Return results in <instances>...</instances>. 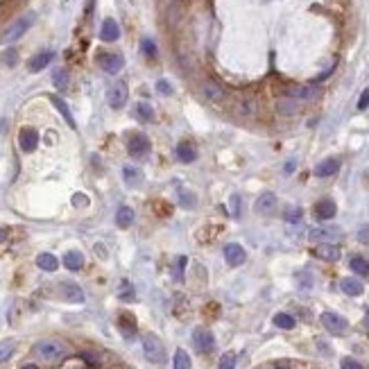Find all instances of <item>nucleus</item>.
Instances as JSON below:
<instances>
[{"label": "nucleus", "instance_id": "f257e3e1", "mask_svg": "<svg viewBox=\"0 0 369 369\" xmlns=\"http://www.w3.org/2000/svg\"><path fill=\"white\" fill-rule=\"evenodd\" d=\"M34 353L46 362H55V360H59V358L66 356V344L59 342V340H41V342L34 347Z\"/></svg>", "mask_w": 369, "mask_h": 369}, {"label": "nucleus", "instance_id": "f03ea898", "mask_svg": "<svg viewBox=\"0 0 369 369\" xmlns=\"http://www.w3.org/2000/svg\"><path fill=\"white\" fill-rule=\"evenodd\" d=\"M36 21V14L34 12H27V14H23L21 18H16V21L12 23V25L5 30V34H3V43H14V41H18V39L23 36L27 30H30V25Z\"/></svg>", "mask_w": 369, "mask_h": 369}, {"label": "nucleus", "instance_id": "7ed1b4c3", "mask_svg": "<svg viewBox=\"0 0 369 369\" xmlns=\"http://www.w3.org/2000/svg\"><path fill=\"white\" fill-rule=\"evenodd\" d=\"M143 353L145 358H147L150 362H163L166 360V349H163L161 340L157 336H152V333H147V336L143 338Z\"/></svg>", "mask_w": 369, "mask_h": 369}, {"label": "nucleus", "instance_id": "20e7f679", "mask_svg": "<svg viewBox=\"0 0 369 369\" xmlns=\"http://www.w3.org/2000/svg\"><path fill=\"white\" fill-rule=\"evenodd\" d=\"M127 98H129V91H127V84L125 82H116V84L109 86L106 91V102H109L111 109H123L127 104Z\"/></svg>", "mask_w": 369, "mask_h": 369}, {"label": "nucleus", "instance_id": "39448f33", "mask_svg": "<svg viewBox=\"0 0 369 369\" xmlns=\"http://www.w3.org/2000/svg\"><path fill=\"white\" fill-rule=\"evenodd\" d=\"M193 342H195L197 351L202 353H211L215 349V338H213V333L208 328H195L193 331Z\"/></svg>", "mask_w": 369, "mask_h": 369}, {"label": "nucleus", "instance_id": "423d86ee", "mask_svg": "<svg viewBox=\"0 0 369 369\" xmlns=\"http://www.w3.org/2000/svg\"><path fill=\"white\" fill-rule=\"evenodd\" d=\"M127 150H129V154H132V157L140 159V157H147L150 150H152V145H150V138L145 134H136V136L129 138Z\"/></svg>", "mask_w": 369, "mask_h": 369}, {"label": "nucleus", "instance_id": "0eeeda50", "mask_svg": "<svg viewBox=\"0 0 369 369\" xmlns=\"http://www.w3.org/2000/svg\"><path fill=\"white\" fill-rule=\"evenodd\" d=\"M290 98L297 102H313L315 98H319V86L317 84H302L290 89Z\"/></svg>", "mask_w": 369, "mask_h": 369}, {"label": "nucleus", "instance_id": "6e6552de", "mask_svg": "<svg viewBox=\"0 0 369 369\" xmlns=\"http://www.w3.org/2000/svg\"><path fill=\"white\" fill-rule=\"evenodd\" d=\"M322 324L326 326L328 333H336V336L347 331V319L338 313H322Z\"/></svg>", "mask_w": 369, "mask_h": 369}, {"label": "nucleus", "instance_id": "1a4fd4ad", "mask_svg": "<svg viewBox=\"0 0 369 369\" xmlns=\"http://www.w3.org/2000/svg\"><path fill=\"white\" fill-rule=\"evenodd\" d=\"M202 95H204V100L215 102V104L225 102V98H227L225 89H222L220 84H215V82H211V80H206V82L202 84Z\"/></svg>", "mask_w": 369, "mask_h": 369}, {"label": "nucleus", "instance_id": "9d476101", "mask_svg": "<svg viewBox=\"0 0 369 369\" xmlns=\"http://www.w3.org/2000/svg\"><path fill=\"white\" fill-rule=\"evenodd\" d=\"M225 259H227V263H229L231 268H240V265L247 261V254L238 242H229V245L225 247Z\"/></svg>", "mask_w": 369, "mask_h": 369}, {"label": "nucleus", "instance_id": "9b49d317", "mask_svg": "<svg viewBox=\"0 0 369 369\" xmlns=\"http://www.w3.org/2000/svg\"><path fill=\"white\" fill-rule=\"evenodd\" d=\"M18 145H21L23 152H34V150H36V145H39V134H36V129L23 127L21 134H18Z\"/></svg>", "mask_w": 369, "mask_h": 369}, {"label": "nucleus", "instance_id": "f8f14e48", "mask_svg": "<svg viewBox=\"0 0 369 369\" xmlns=\"http://www.w3.org/2000/svg\"><path fill=\"white\" fill-rule=\"evenodd\" d=\"M254 208H256V213H261V215H270V213H274L276 195H274V193H270V191L261 193L259 200H256V204H254Z\"/></svg>", "mask_w": 369, "mask_h": 369}, {"label": "nucleus", "instance_id": "ddd939ff", "mask_svg": "<svg viewBox=\"0 0 369 369\" xmlns=\"http://www.w3.org/2000/svg\"><path fill=\"white\" fill-rule=\"evenodd\" d=\"M100 66L104 72H109V75H116V72L123 70L125 66V59L120 55H102L100 57Z\"/></svg>", "mask_w": 369, "mask_h": 369}, {"label": "nucleus", "instance_id": "4468645a", "mask_svg": "<svg viewBox=\"0 0 369 369\" xmlns=\"http://www.w3.org/2000/svg\"><path fill=\"white\" fill-rule=\"evenodd\" d=\"M315 254L322 261H328V263H336V261H340V256H342L340 254V247H336L333 242H319Z\"/></svg>", "mask_w": 369, "mask_h": 369}, {"label": "nucleus", "instance_id": "2eb2a0df", "mask_svg": "<svg viewBox=\"0 0 369 369\" xmlns=\"http://www.w3.org/2000/svg\"><path fill=\"white\" fill-rule=\"evenodd\" d=\"M308 238L310 240H319V242H331L336 238H340V231L336 227H317V229L308 231Z\"/></svg>", "mask_w": 369, "mask_h": 369}, {"label": "nucleus", "instance_id": "dca6fc26", "mask_svg": "<svg viewBox=\"0 0 369 369\" xmlns=\"http://www.w3.org/2000/svg\"><path fill=\"white\" fill-rule=\"evenodd\" d=\"M118 36H120L118 23H116L114 18H106V21L102 23V27H100V39L102 41H106V43H114V41H118Z\"/></svg>", "mask_w": 369, "mask_h": 369}, {"label": "nucleus", "instance_id": "f3484780", "mask_svg": "<svg viewBox=\"0 0 369 369\" xmlns=\"http://www.w3.org/2000/svg\"><path fill=\"white\" fill-rule=\"evenodd\" d=\"M55 59V52L52 50H43V52H39V55H34L32 59H30V64H27V70L30 72H39V70H43L50 61Z\"/></svg>", "mask_w": 369, "mask_h": 369}, {"label": "nucleus", "instance_id": "a211bd4d", "mask_svg": "<svg viewBox=\"0 0 369 369\" xmlns=\"http://www.w3.org/2000/svg\"><path fill=\"white\" fill-rule=\"evenodd\" d=\"M340 170V161L338 159H324V161H319L317 166H315V177H331V174H336Z\"/></svg>", "mask_w": 369, "mask_h": 369}, {"label": "nucleus", "instance_id": "6ab92c4d", "mask_svg": "<svg viewBox=\"0 0 369 369\" xmlns=\"http://www.w3.org/2000/svg\"><path fill=\"white\" fill-rule=\"evenodd\" d=\"M336 211H338V206L333 200H322V202L315 204V215H317L319 220H331V217H336Z\"/></svg>", "mask_w": 369, "mask_h": 369}, {"label": "nucleus", "instance_id": "aec40b11", "mask_svg": "<svg viewBox=\"0 0 369 369\" xmlns=\"http://www.w3.org/2000/svg\"><path fill=\"white\" fill-rule=\"evenodd\" d=\"M61 294H64L66 302H72V304L84 302V292H82V288L75 283H61Z\"/></svg>", "mask_w": 369, "mask_h": 369}, {"label": "nucleus", "instance_id": "412c9836", "mask_svg": "<svg viewBox=\"0 0 369 369\" xmlns=\"http://www.w3.org/2000/svg\"><path fill=\"white\" fill-rule=\"evenodd\" d=\"M256 109H259V104H256L254 95H242V98L238 100V114L240 116L251 118V116H256Z\"/></svg>", "mask_w": 369, "mask_h": 369}, {"label": "nucleus", "instance_id": "4be33fe9", "mask_svg": "<svg viewBox=\"0 0 369 369\" xmlns=\"http://www.w3.org/2000/svg\"><path fill=\"white\" fill-rule=\"evenodd\" d=\"M340 288H342V292L349 294V297H358V294H362V283L358 279H353V276H347V279L340 281Z\"/></svg>", "mask_w": 369, "mask_h": 369}, {"label": "nucleus", "instance_id": "5701e85b", "mask_svg": "<svg viewBox=\"0 0 369 369\" xmlns=\"http://www.w3.org/2000/svg\"><path fill=\"white\" fill-rule=\"evenodd\" d=\"M116 225H118L120 229H127V227H132L134 225V208L120 206L118 213H116Z\"/></svg>", "mask_w": 369, "mask_h": 369}, {"label": "nucleus", "instance_id": "b1692460", "mask_svg": "<svg viewBox=\"0 0 369 369\" xmlns=\"http://www.w3.org/2000/svg\"><path fill=\"white\" fill-rule=\"evenodd\" d=\"M50 102L57 106V111H59V114L64 116V120H66V123L70 125L72 129H75V118H72V114H70V109H68V104H66V102L61 100L59 95H50Z\"/></svg>", "mask_w": 369, "mask_h": 369}, {"label": "nucleus", "instance_id": "393cba45", "mask_svg": "<svg viewBox=\"0 0 369 369\" xmlns=\"http://www.w3.org/2000/svg\"><path fill=\"white\" fill-rule=\"evenodd\" d=\"M64 265L68 270H80L82 265H84V254L82 251H66L64 254Z\"/></svg>", "mask_w": 369, "mask_h": 369}, {"label": "nucleus", "instance_id": "a878e982", "mask_svg": "<svg viewBox=\"0 0 369 369\" xmlns=\"http://www.w3.org/2000/svg\"><path fill=\"white\" fill-rule=\"evenodd\" d=\"M134 114H136V118H138L140 123H152L154 120V109H152V104H147V102H138L136 109H134Z\"/></svg>", "mask_w": 369, "mask_h": 369}, {"label": "nucleus", "instance_id": "bb28decb", "mask_svg": "<svg viewBox=\"0 0 369 369\" xmlns=\"http://www.w3.org/2000/svg\"><path fill=\"white\" fill-rule=\"evenodd\" d=\"M123 179H125V183H127V186H138V183L143 181V172H140L138 168H134V166H125Z\"/></svg>", "mask_w": 369, "mask_h": 369}, {"label": "nucleus", "instance_id": "cd10ccee", "mask_svg": "<svg viewBox=\"0 0 369 369\" xmlns=\"http://www.w3.org/2000/svg\"><path fill=\"white\" fill-rule=\"evenodd\" d=\"M36 265L43 272H55L57 268H59V261H57L52 254H39L36 256Z\"/></svg>", "mask_w": 369, "mask_h": 369}, {"label": "nucleus", "instance_id": "c85d7f7f", "mask_svg": "<svg viewBox=\"0 0 369 369\" xmlns=\"http://www.w3.org/2000/svg\"><path fill=\"white\" fill-rule=\"evenodd\" d=\"M294 324H297V322H294L292 315H288V313H276L274 315V326L283 328V331H292Z\"/></svg>", "mask_w": 369, "mask_h": 369}, {"label": "nucleus", "instance_id": "c756f323", "mask_svg": "<svg viewBox=\"0 0 369 369\" xmlns=\"http://www.w3.org/2000/svg\"><path fill=\"white\" fill-rule=\"evenodd\" d=\"M177 157L181 163H191L195 159V150H193L191 143H179L177 145Z\"/></svg>", "mask_w": 369, "mask_h": 369}, {"label": "nucleus", "instance_id": "7c9ffc66", "mask_svg": "<svg viewBox=\"0 0 369 369\" xmlns=\"http://www.w3.org/2000/svg\"><path fill=\"white\" fill-rule=\"evenodd\" d=\"M172 369H191V356H188L183 349H177V351H174Z\"/></svg>", "mask_w": 369, "mask_h": 369}, {"label": "nucleus", "instance_id": "2f4dec72", "mask_svg": "<svg viewBox=\"0 0 369 369\" xmlns=\"http://www.w3.org/2000/svg\"><path fill=\"white\" fill-rule=\"evenodd\" d=\"M351 270L356 272V274H360V276H369V261L367 259H362V256H353L351 259Z\"/></svg>", "mask_w": 369, "mask_h": 369}, {"label": "nucleus", "instance_id": "473e14b6", "mask_svg": "<svg viewBox=\"0 0 369 369\" xmlns=\"http://www.w3.org/2000/svg\"><path fill=\"white\" fill-rule=\"evenodd\" d=\"M118 297L123 299V302H134V288L129 281H123L118 288Z\"/></svg>", "mask_w": 369, "mask_h": 369}, {"label": "nucleus", "instance_id": "72a5a7b5", "mask_svg": "<svg viewBox=\"0 0 369 369\" xmlns=\"http://www.w3.org/2000/svg\"><path fill=\"white\" fill-rule=\"evenodd\" d=\"M285 222H292V225H297V222H302V217H304V211L302 208H297V206H292V208H288L285 211Z\"/></svg>", "mask_w": 369, "mask_h": 369}, {"label": "nucleus", "instance_id": "f704fd0d", "mask_svg": "<svg viewBox=\"0 0 369 369\" xmlns=\"http://www.w3.org/2000/svg\"><path fill=\"white\" fill-rule=\"evenodd\" d=\"M229 215L231 217H240V195H231L229 197Z\"/></svg>", "mask_w": 369, "mask_h": 369}, {"label": "nucleus", "instance_id": "c9c22d12", "mask_svg": "<svg viewBox=\"0 0 369 369\" xmlns=\"http://www.w3.org/2000/svg\"><path fill=\"white\" fill-rule=\"evenodd\" d=\"M217 369H236V353H225V356L220 358Z\"/></svg>", "mask_w": 369, "mask_h": 369}, {"label": "nucleus", "instance_id": "e433bc0d", "mask_svg": "<svg viewBox=\"0 0 369 369\" xmlns=\"http://www.w3.org/2000/svg\"><path fill=\"white\" fill-rule=\"evenodd\" d=\"M52 82H55L57 89H66V84H68V72L66 70H55V75H52Z\"/></svg>", "mask_w": 369, "mask_h": 369}, {"label": "nucleus", "instance_id": "4c0bfd02", "mask_svg": "<svg viewBox=\"0 0 369 369\" xmlns=\"http://www.w3.org/2000/svg\"><path fill=\"white\" fill-rule=\"evenodd\" d=\"M12 353H14V342H12V340H7V342L0 344V362H5L9 356H12Z\"/></svg>", "mask_w": 369, "mask_h": 369}, {"label": "nucleus", "instance_id": "58836bf2", "mask_svg": "<svg viewBox=\"0 0 369 369\" xmlns=\"http://www.w3.org/2000/svg\"><path fill=\"white\" fill-rule=\"evenodd\" d=\"M143 52L147 57H157V46H154L150 39H145V41H143Z\"/></svg>", "mask_w": 369, "mask_h": 369}, {"label": "nucleus", "instance_id": "ea45409f", "mask_svg": "<svg viewBox=\"0 0 369 369\" xmlns=\"http://www.w3.org/2000/svg\"><path fill=\"white\" fill-rule=\"evenodd\" d=\"M340 367H342V369H362L360 362L353 360V358H344V360L340 362Z\"/></svg>", "mask_w": 369, "mask_h": 369}, {"label": "nucleus", "instance_id": "a19ab883", "mask_svg": "<svg viewBox=\"0 0 369 369\" xmlns=\"http://www.w3.org/2000/svg\"><path fill=\"white\" fill-rule=\"evenodd\" d=\"M157 91H159L161 95H170V93H172V86H170L166 80H159V82H157Z\"/></svg>", "mask_w": 369, "mask_h": 369}, {"label": "nucleus", "instance_id": "79ce46f5", "mask_svg": "<svg viewBox=\"0 0 369 369\" xmlns=\"http://www.w3.org/2000/svg\"><path fill=\"white\" fill-rule=\"evenodd\" d=\"M367 106H369V89L362 91L360 100H358V109H360V111H362V109H367Z\"/></svg>", "mask_w": 369, "mask_h": 369}, {"label": "nucleus", "instance_id": "37998d69", "mask_svg": "<svg viewBox=\"0 0 369 369\" xmlns=\"http://www.w3.org/2000/svg\"><path fill=\"white\" fill-rule=\"evenodd\" d=\"M5 64H9V66H14V64H16V52H14V50H9L7 55H5Z\"/></svg>", "mask_w": 369, "mask_h": 369}, {"label": "nucleus", "instance_id": "c03bdc74", "mask_svg": "<svg viewBox=\"0 0 369 369\" xmlns=\"http://www.w3.org/2000/svg\"><path fill=\"white\" fill-rule=\"evenodd\" d=\"M358 238H360V242H365V245H369V227H365V229H360V234H358Z\"/></svg>", "mask_w": 369, "mask_h": 369}, {"label": "nucleus", "instance_id": "a18cd8bd", "mask_svg": "<svg viewBox=\"0 0 369 369\" xmlns=\"http://www.w3.org/2000/svg\"><path fill=\"white\" fill-rule=\"evenodd\" d=\"M285 102H288V100H285ZM294 109H297L294 104H283V102H281V111H283V114H294Z\"/></svg>", "mask_w": 369, "mask_h": 369}, {"label": "nucleus", "instance_id": "49530a36", "mask_svg": "<svg viewBox=\"0 0 369 369\" xmlns=\"http://www.w3.org/2000/svg\"><path fill=\"white\" fill-rule=\"evenodd\" d=\"M72 202H75V204H86V197H82V195H75V197H72Z\"/></svg>", "mask_w": 369, "mask_h": 369}, {"label": "nucleus", "instance_id": "de8ad7c7", "mask_svg": "<svg viewBox=\"0 0 369 369\" xmlns=\"http://www.w3.org/2000/svg\"><path fill=\"white\" fill-rule=\"evenodd\" d=\"M5 240H7V231L0 229V242H5Z\"/></svg>", "mask_w": 369, "mask_h": 369}, {"label": "nucleus", "instance_id": "09e8293b", "mask_svg": "<svg viewBox=\"0 0 369 369\" xmlns=\"http://www.w3.org/2000/svg\"><path fill=\"white\" fill-rule=\"evenodd\" d=\"M274 369H290V367H288V365H276Z\"/></svg>", "mask_w": 369, "mask_h": 369}, {"label": "nucleus", "instance_id": "8fccbe9b", "mask_svg": "<svg viewBox=\"0 0 369 369\" xmlns=\"http://www.w3.org/2000/svg\"><path fill=\"white\" fill-rule=\"evenodd\" d=\"M23 369H36V367H34V365H27V367H23Z\"/></svg>", "mask_w": 369, "mask_h": 369}, {"label": "nucleus", "instance_id": "3c124183", "mask_svg": "<svg viewBox=\"0 0 369 369\" xmlns=\"http://www.w3.org/2000/svg\"><path fill=\"white\" fill-rule=\"evenodd\" d=\"M365 324H367V326H369V315H367V319H365Z\"/></svg>", "mask_w": 369, "mask_h": 369}]
</instances>
